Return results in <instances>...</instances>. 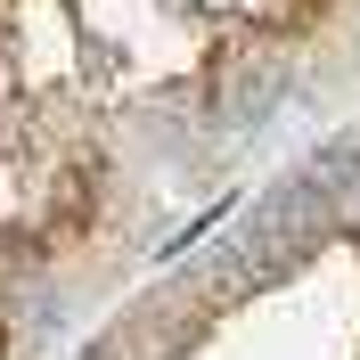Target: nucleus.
<instances>
[{
    "label": "nucleus",
    "mask_w": 360,
    "mask_h": 360,
    "mask_svg": "<svg viewBox=\"0 0 360 360\" xmlns=\"http://www.w3.org/2000/svg\"><path fill=\"white\" fill-rule=\"evenodd\" d=\"M319 213H328V197L311 188V172H295V180H278L262 205H254V221H246V238L229 246V270L238 278H278V270H295L303 262V246H311V229H319Z\"/></svg>",
    "instance_id": "1"
},
{
    "label": "nucleus",
    "mask_w": 360,
    "mask_h": 360,
    "mask_svg": "<svg viewBox=\"0 0 360 360\" xmlns=\"http://www.w3.org/2000/svg\"><path fill=\"white\" fill-rule=\"evenodd\" d=\"M278 90H287V66H278V58H254V66H238V74H229L221 115H229V123H262V115L278 107Z\"/></svg>",
    "instance_id": "2"
}]
</instances>
